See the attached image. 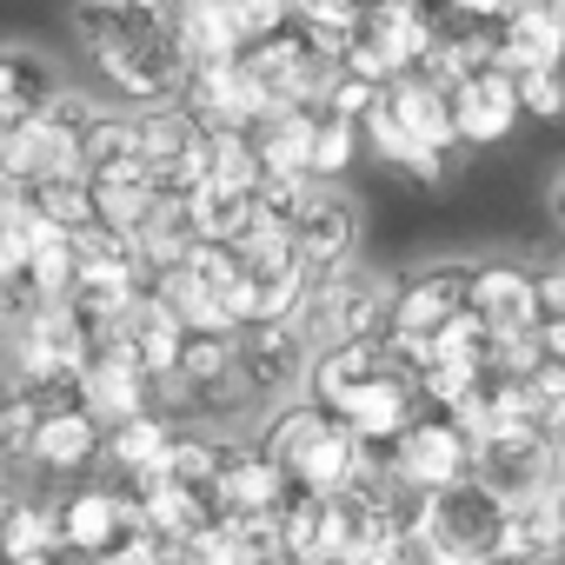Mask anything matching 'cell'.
Returning a JSON list of instances; mask_svg holds the SVG:
<instances>
[{
  "instance_id": "30bf717a",
  "label": "cell",
  "mask_w": 565,
  "mask_h": 565,
  "mask_svg": "<svg viewBox=\"0 0 565 565\" xmlns=\"http://www.w3.org/2000/svg\"><path fill=\"white\" fill-rule=\"evenodd\" d=\"M360 239H366L360 200L340 180H313V193L294 213V259L307 266V279H327V273L353 266L360 259Z\"/></svg>"
},
{
  "instance_id": "4dcf8cb0",
  "label": "cell",
  "mask_w": 565,
  "mask_h": 565,
  "mask_svg": "<svg viewBox=\"0 0 565 565\" xmlns=\"http://www.w3.org/2000/svg\"><path fill=\"white\" fill-rule=\"evenodd\" d=\"M539 552H565V519H558L552 492L505 499V525H499V565H505V558H539Z\"/></svg>"
},
{
  "instance_id": "7bdbcfd3",
  "label": "cell",
  "mask_w": 565,
  "mask_h": 565,
  "mask_svg": "<svg viewBox=\"0 0 565 565\" xmlns=\"http://www.w3.org/2000/svg\"><path fill=\"white\" fill-rule=\"evenodd\" d=\"M545 213H552V226L565 233V167L552 173V186H545Z\"/></svg>"
},
{
  "instance_id": "2e32d148",
  "label": "cell",
  "mask_w": 565,
  "mask_h": 565,
  "mask_svg": "<svg viewBox=\"0 0 565 565\" xmlns=\"http://www.w3.org/2000/svg\"><path fill=\"white\" fill-rule=\"evenodd\" d=\"M94 347H120L153 386L180 366V347H186V327H180V313L153 294V287H140L134 300H127V313L120 320H107L100 333H94Z\"/></svg>"
},
{
  "instance_id": "8d00e7d4",
  "label": "cell",
  "mask_w": 565,
  "mask_h": 565,
  "mask_svg": "<svg viewBox=\"0 0 565 565\" xmlns=\"http://www.w3.org/2000/svg\"><path fill=\"white\" fill-rule=\"evenodd\" d=\"M419 8H426L433 41H439V34H479V28H492L512 0H419Z\"/></svg>"
},
{
  "instance_id": "d590c367",
  "label": "cell",
  "mask_w": 565,
  "mask_h": 565,
  "mask_svg": "<svg viewBox=\"0 0 565 565\" xmlns=\"http://www.w3.org/2000/svg\"><path fill=\"white\" fill-rule=\"evenodd\" d=\"M28 206L41 213V220H54V226H87L94 220V193H87V173H61V180H41V186H28Z\"/></svg>"
},
{
  "instance_id": "7dc6e473",
  "label": "cell",
  "mask_w": 565,
  "mask_h": 565,
  "mask_svg": "<svg viewBox=\"0 0 565 565\" xmlns=\"http://www.w3.org/2000/svg\"><path fill=\"white\" fill-rule=\"evenodd\" d=\"M259 565H287V558H259Z\"/></svg>"
},
{
  "instance_id": "8992f818",
  "label": "cell",
  "mask_w": 565,
  "mask_h": 565,
  "mask_svg": "<svg viewBox=\"0 0 565 565\" xmlns=\"http://www.w3.org/2000/svg\"><path fill=\"white\" fill-rule=\"evenodd\" d=\"M426 47H433V21H426L419 0H366L360 28H353V41L340 54V67L360 74V81H373V87H386V81L413 74L426 61Z\"/></svg>"
},
{
  "instance_id": "52a82bcc",
  "label": "cell",
  "mask_w": 565,
  "mask_h": 565,
  "mask_svg": "<svg viewBox=\"0 0 565 565\" xmlns=\"http://www.w3.org/2000/svg\"><path fill=\"white\" fill-rule=\"evenodd\" d=\"M466 313V259H433L393 279V307H386V353L413 366V353L452 320Z\"/></svg>"
},
{
  "instance_id": "ba28073f",
  "label": "cell",
  "mask_w": 565,
  "mask_h": 565,
  "mask_svg": "<svg viewBox=\"0 0 565 565\" xmlns=\"http://www.w3.org/2000/svg\"><path fill=\"white\" fill-rule=\"evenodd\" d=\"M307 366H313V347L300 340L294 320H266V327H239L233 333V373H239L246 413H266L279 399L307 393Z\"/></svg>"
},
{
  "instance_id": "4316f807",
  "label": "cell",
  "mask_w": 565,
  "mask_h": 565,
  "mask_svg": "<svg viewBox=\"0 0 565 565\" xmlns=\"http://www.w3.org/2000/svg\"><path fill=\"white\" fill-rule=\"evenodd\" d=\"M167 34H173V47H180L186 67L239 54V28H233L226 0H167Z\"/></svg>"
},
{
  "instance_id": "e575fe53",
  "label": "cell",
  "mask_w": 565,
  "mask_h": 565,
  "mask_svg": "<svg viewBox=\"0 0 565 565\" xmlns=\"http://www.w3.org/2000/svg\"><path fill=\"white\" fill-rule=\"evenodd\" d=\"M360 153H366L360 147V120H340V114H320L313 120V160H307L313 180H347Z\"/></svg>"
},
{
  "instance_id": "484cf974",
  "label": "cell",
  "mask_w": 565,
  "mask_h": 565,
  "mask_svg": "<svg viewBox=\"0 0 565 565\" xmlns=\"http://www.w3.org/2000/svg\"><path fill=\"white\" fill-rule=\"evenodd\" d=\"M380 114H386L406 140L439 147V153H459V140H452V114H446V87H433L419 67L380 87Z\"/></svg>"
},
{
  "instance_id": "d6986e66",
  "label": "cell",
  "mask_w": 565,
  "mask_h": 565,
  "mask_svg": "<svg viewBox=\"0 0 565 565\" xmlns=\"http://www.w3.org/2000/svg\"><path fill=\"white\" fill-rule=\"evenodd\" d=\"M180 107L200 120V127H253L259 114H266V94H259V81L239 67V54L233 61H206V67H186V81H180Z\"/></svg>"
},
{
  "instance_id": "3957f363",
  "label": "cell",
  "mask_w": 565,
  "mask_h": 565,
  "mask_svg": "<svg viewBox=\"0 0 565 565\" xmlns=\"http://www.w3.org/2000/svg\"><path fill=\"white\" fill-rule=\"evenodd\" d=\"M0 353H8V380L41 393L47 406L54 399H74V373L87 366L94 353V327L67 307V300H34L28 320L0 340Z\"/></svg>"
},
{
  "instance_id": "9a60e30c",
  "label": "cell",
  "mask_w": 565,
  "mask_h": 565,
  "mask_svg": "<svg viewBox=\"0 0 565 565\" xmlns=\"http://www.w3.org/2000/svg\"><path fill=\"white\" fill-rule=\"evenodd\" d=\"M466 313L486 327V340L539 333V273L519 259H472L466 266Z\"/></svg>"
},
{
  "instance_id": "6da1fadb",
  "label": "cell",
  "mask_w": 565,
  "mask_h": 565,
  "mask_svg": "<svg viewBox=\"0 0 565 565\" xmlns=\"http://www.w3.org/2000/svg\"><path fill=\"white\" fill-rule=\"evenodd\" d=\"M74 47L114 107L180 100L186 61L167 34V0H74Z\"/></svg>"
},
{
  "instance_id": "ffe728a7",
  "label": "cell",
  "mask_w": 565,
  "mask_h": 565,
  "mask_svg": "<svg viewBox=\"0 0 565 565\" xmlns=\"http://www.w3.org/2000/svg\"><path fill=\"white\" fill-rule=\"evenodd\" d=\"M294 499V479L279 472L253 439H226L220 472H213V512L226 519H253V512H279Z\"/></svg>"
},
{
  "instance_id": "d6a6232c",
  "label": "cell",
  "mask_w": 565,
  "mask_h": 565,
  "mask_svg": "<svg viewBox=\"0 0 565 565\" xmlns=\"http://www.w3.org/2000/svg\"><path fill=\"white\" fill-rule=\"evenodd\" d=\"M360 8H366V0H294V34L307 47H320L327 61H340L353 28H360Z\"/></svg>"
},
{
  "instance_id": "f1b7e54d",
  "label": "cell",
  "mask_w": 565,
  "mask_h": 565,
  "mask_svg": "<svg viewBox=\"0 0 565 565\" xmlns=\"http://www.w3.org/2000/svg\"><path fill=\"white\" fill-rule=\"evenodd\" d=\"M54 87H61V67L41 47H21V41L0 47V127L34 120L54 100Z\"/></svg>"
},
{
  "instance_id": "836d02e7",
  "label": "cell",
  "mask_w": 565,
  "mask_h": 565,
  "mask_svg": "<svg viewBox=\"0 0 565 565\" xmlns=\"http://www.w3.org/2000/svg\"><path fill=\"white\" fill-rule=\"evenodd\" d=\"M41 393H28V386H0V459H8L14 472H28V446H34V426H41Z\"/></svg>"
},
{
  "instance_id": "ac0fdd59",
  "label": "cell",
  "mask_w": 565,
  "mask_h": 565,
  "mask_svg": "<svg viewBox=\"0 0 565 565\" xmlns=\"http://www.w3.org/2000/svg\"><path fill=\"white\" fill-rule=\"evenodd\" d=\"M28 472H47V479H87L100 472V419L74 399H54L41 406V426H34V446H28Z\"/></svg>"
},
{
  "instance_id": "f546056e",
  "label": "cell",
  "mask_w": 565,
  "mask_h": 565,
  "mask_svg": "<svg viewBox=\"0 0 565 565\" xmlns=\"http://www.w3.org/2000/svg\"><path fill=\"white\" fill-rule=\"evenodd\" d=\"M47 552H67L54 525V492H14L0 505V565H34Z\"/></svg>"
},
{
  "instance_id": "b9f144b4",
  "label": "cell",
  "mask_w": 565,
  "mask_h": 565,
  "mask_svg": "<svg viewBox=\"0 0 565 565\" xmlns=\"http://www.w3.org/2000/svg\"><path fill=\"white\" fill-rule=\"evenodd\" d=\"M21 206H28V186H21V180H14L8 167H0V220H14Z\"/></svg>"
},
{
  "instance_id": "603a6c76",
  "label": "cell",
  "mask_w": 565,
  "mask_h": 565,
  "mask_svg": "<svg viewBox=\"0 0 565 565\" xmlns=\"http://www.w3.org/2000/svg\"><path fill=\"white\" fill-rule=\"evenodd\" d=\"M0 167H8L21 186L61 180V173H87V167H81V140H74L67 127H54L47 114H34V120H14V127H0Z\"/></svg>"
},
{
  "instance_id": "74e56055",
  "label": "cell",
  "mask_w": 565,
  "mask_h": 565,
  "mask_svg": "<svg viewBox=\"0 0 565 565\" xmlns=\"http://www.w3.org/2000/svg\"><path fill=\"white\" fill-rule=\"evenodd\" d=\"M525 380H532V406H539V426H545L552 439H565V360H545V353H539V366H532Z\"/></svg>"
},
{
  "instance_id": "1f68e13d",
  "label": "cell",
  "mask_w": 565,
  "mask_h": 565,
  "mask_svg": "<svg viewBox=\"0 0 565 565\" xmlns=\"http://www.w3.org/2000/svg\"><path fill=\"white\" fill-rule=\"evenodd\" d=\"M180 206H186L193 239H220V246H233V233L253 220V193H246V186H220V180L186 186V193H180Z\"/></svg>"
},
{
  "instance_id": "5b68a950",
  "label": "cell",
  "mask_w": 565,
  "mask_h": 565,
  "mask_svg": "<svg viewBox=\"0 0 565 565\" xmlns=\"http://www.w3.org/2000/svg\"><path fill=\"white\" fill-rule=\"evenodd\" d=\"M419 525L433 539L439 558H466V565H499V525H505V499L486 479H452L439 492L419 499Z\"/></svg>"
},
{
  "instance_id": "7402d4cb",
  "label": "cell",
  "mask_w": 565,
  "mask_h": 565,
  "mask_svg": "<svg viewBox=\"0 0 565 565\" xmlns=\"http://www.w3.org/2000/svg\"><path fill=\"white\" fill-rule=\"evenodd\" d=\"M74 406H87L100 426H114V419H134V413L153 406V380L120 347H94L87 366L74 373Z\"/></svg>"
},
{
  "instance_id": "83f0119b",
  "label": "cell",
  "mask_w": 565,
  "mask_h": 565,
  "mask_svg": "<svg viewBox=\"0 0 565 565\" xmlns=\"http://www.w3.org/2000/svg\"><path fill=\"white\" fill-rule=\"evenodd\" d=\"M87 193H94V220L100 226H114L120 239L153 213V200H160V186H153V173L140 167V160H120V167H94L87 173Z\"/></svg>"
},
{
  "instance_id": "8fae6325",
  "label": "cell",
  "mask_w": 565,
  "mask_h": 565,
  "mask_svg": "<svg viewBox=\"0 0 565 565\" xmlns=\"http://www.w3.org/2000/svg\"><path fill=\"white\" fill-rule=\"evenodd\" d=\"M239 67L259 81L266 107H320L327 87H333V74H340V61H327L320 47H307L294 28H279L266 41H246L239 47Z\"/></svg>"
},
{
  "instance_id": "277c9868",
  "label": "cell",
  "mask_w": 565,
  "mask_h": 565,
  "mask_svg": "<svg viewBox=\"0 0 565 565\" xmlns=\"http://www.w3.org/2000/svg\"><path fill=\"white\" fill-rule=\"evenodd\" d=\"M386 307H393V273H373V266H340L327 279H313L294 327L313 353L327 347H347V340H386Z\"/></svg>"
},
{
  "instance_id": "4fadbf2b",
  "label": "cell",
  "mask_w": 565,
  "mask_h": 565,
  "mask_svg": "<svg viewBox=\"0 0 565 565\" xmlns=\"http://www.w3.org/2000/svg\"><path fill=\"white\" fill-rule=\"evenodd\" d=\"M54 525H61V545L74 558H100L120 532L140 525V512H134L127 486L87 472V479H67V492H54Z\"/></svg>"
},
{
  "instance_id": "e0dca14e",
  "label": "cell",
  "mask_w": 565,
  "mask_h": 565,
  "mask_svg": "<svg viewBox=\"0 0 565 565\" xmlns=\"http://www.w3.org/2000/svg\"><path fill=\"white\" fill-rule=\"evenodd\" d=\"M446 114H452V140H459V147H499V140H512V127L525 120V114H519V87H512V74H505L499 61H486V67H472L466 81H452V87H446Z\"/></svg>"
},
{
  "instance_id": "f35d334b",
  "label": "cell",
  "mask_w": 565,
  "mask_h": 565,
  "mask_svg": "<svg viewBox=\"0 0 565 565\" xmlns=\"http://www.w3.org/2000/svg\"><path fill=\"white\" fill-rule=\"evenodd\" d=\"M233 8V28H239V47L246 41H266L279 28H294V0H226Z\"/></svg>"
},
{
  "instance_id": "bcb514c9",
  "label": "cell",
  "mask_w": 565,
  "mask_h": 565,
  "mask_svg": "<svg viewBox=\"0 0 565 565\" xmlns=\"http://www.w3.org/2000/svg\"><path fill=\"white\" fill-rule=\"evenodd\" d=\"M558 120H565V61H558Z\"/></svg>"
},
{
  "instance_id": "cb8c5ba5",
  "label": "cell",
  "mask_w": 565,
  "mask_h": 565,
  "mask_svg": "<svg viewBox=\"0 0 565 565\" xmlns=\"http://www.w3.org/2000/svg\"><path fill=\"white\" fill-rule=\"evenodd\" d=\"M173 413H160V406H147V413H134V419H114V426H100V479H114V486H134V479H147V472H160V459H167V446H173Z\"/></svg>"
},
{
  "instance_id": "c3c4849f",
  "label": "cell",
  "mask_w": 565,
  "mask_h": 565,
  "mask_svg": "<svg viewBox=\"0 0 565 565\" xmlns=\"http://www.w3.org/2000/svg\"><path fill=\"white\" fill-rule=\"evenodd\" d=\"M439 565H466V558H439Z\"/></svg>"
},
{
  "instance_id": "44dd1931",
  "label": "cell",
  "mask_w": 565,
  "mask_h": 565,
  "mask_svg": "<svg viewBox=\"0 0 565 565\" xmlns=\"http://www.w3.org/2000/svg\"><path fill=\"white\" fill-rule=\"evenodd\" d=\"M340 545H347L340 492H294L279 505V558L287 565H340Z\"/></svg>"
},
{
  "instance_id": "ab89813d",
  "label": "cell",
  "mask_w": 565,
  "mask_h": 565,
  "mask_svg": "<svg viewBox=\"0 0 565 565\" xmlns=\"http://www.w3.org/2000/svg\"><path fill=\"white\" fill-rule=\"evenodd\" d=\"M512 87H519V114H532V120H558V67L512 74Z\"/></svg>"
},
{
  "instance_id": "ee69618b",
  "label": "cell",
  "mask_w": 565,
  "mask_h": 565,
  "mask_svg": "<svg viewBox=\"0 0 565 565\" xmlns=\"http://www.w3.org/2000/svg\"><path fill=\"white\" fill-rule=\"evenodd\" d=\"M552 505H558V519H565V459H558V472H552Z\"/></svg>"
},
{
  "instance_id": "60d3db41",
  "label": "cell",
  "mask_w": 565,
  "mask_h": 565,
  "mask_svg": "<svg viewBox=\"0 0 565 565\" xmlns=\"http://www.w3.org/2000/svg\"><path fill=\"white\" fill-rule=\"evenodd\" d=\"M539 320H565V253L539 266Z\"/></svg>"
},
{
  "instance_id": "7c38bea8",
  "label": "cell",
  "mask_w": 565,
  "mask_h": 565,
  "mask_svg": "<svg viewBox=\"0 0 565 565\" xmlns=\"http://www.w3.org/2000/svg\"><path fill=\"white\" fill-rule=\"evenodd\" d=\"M558 459H565V439H552L545 426H499L472 439V479H486L499 499L552 492Z\"/></svg>"
},
{
  "instance_id": "f6af8a7d",
  "label": "cell",
  "mask_w": 565,
  "mask_h": 565,
  "mask_svg": "<svg viewBox=\"0 0 565 565\" xmlns=\"http://www.w3.org/2000/svg\"><path fill=\"white\" fill-rule=\"evenodd\" d=\"M505 565H565V552H539V558H505Z\"/></svg>"
},
{
  "instance_id": "7a4b0ae2",
  "label": "cell",
  "mask_w": 565,
  "mask_h": 565,
  "mask_svg": "<svg viewBox=\"0 0 565 565\" xmlns=\"http://www.w3.org/2000/svg\"><path fill=\"white\" fill-rule=\"evenodd\" d=\"M253 446L294 479V492H347L380 452L347 426V419H333L327 406H313L307 393H294V399H279V406H266L259 413V433H253Z\"/></svg>"
},
{
  "instance_id": "9c48e42d",
  "label": "cell",
  "mask_w": 565,
  "mask_h": 565,
  "mask_svg": "<svg viewBox=\"0 0 565 565\" xmlns=\"http://www.w3.org/2000/svg\"><path fill=\"white\" fill-rule=\"evenodd\" d=\"M380 459H386V472L406 486V492H439V486H452V479H466L472 472V433L452 419V413H433V406H419V419L393 439V446H380Z\"/></svg>"
},
{
  "instance_id": "d4e9b609",
  "label": "cell",
  "mask_w": 565,
  "mask_h": 565,
  "mask_svg": "<svg viewBox=\"0 0 565 565\" xmlns=\"http://www.w3.org/2000/svg\"><path fill=\"white\" fill-rule=\"evenodd\" d=\"M313 120H320V107H266L246 127V140L259 153V180H313L307 173V160H313Z\"/></svg>"
},
{
  "instance_id": "5bb4252c",
  "label": "cell",
  "mask_w": 565,
  "mask_h": 565,
  "mask_svg": "<svg viewBox=\"0 0 565 565\" xmlns=\"http://www.w3.org/2000/svg\"><path fill=\"white\" fill-rule=\"evenodd\" d=\"M419 406H426V399H419L413 366L386 353V360H380V366H373V373H366V380L340 399V406H333V419H347V426H353V433L380 452V446H393V439L419 419Z\"/></svg>"
}]
</instances>
